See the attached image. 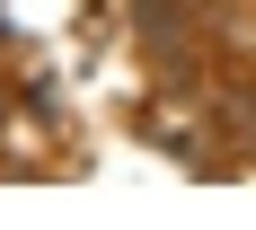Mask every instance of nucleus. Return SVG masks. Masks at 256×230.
<instances>
[{
  "instance_id": "obj_1",
  "label": "nucleus",
  "mask_w": 256,
  "mask_h": 230,
  "mask_svg": "<svg viewBox=\"0 0 256 230\" xmlns=\"http://www.w3.org/2000/svg\"><path fill=\"white\" fill-rule=\"evenodd\" d=\"M221 124L256 142V89H221Z\"/></svg>"
}]
</instances>
